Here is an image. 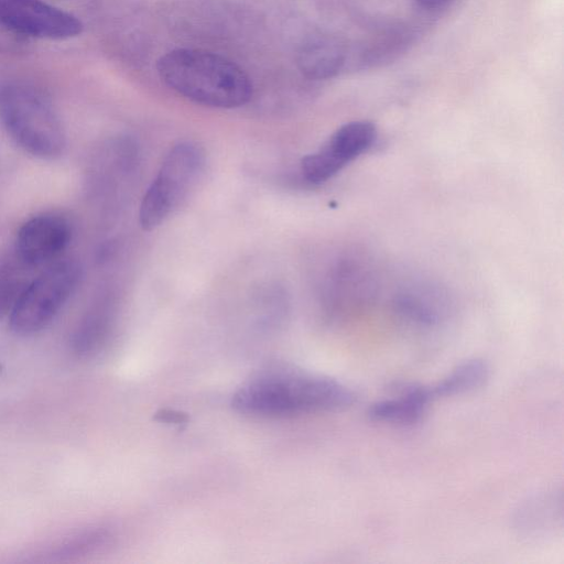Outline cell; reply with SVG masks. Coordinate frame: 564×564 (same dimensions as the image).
<instances>
[{
    "label": "cell",
    "mask_w": 564,
    "mask_h": 564,
    "mask_svg": "<svg viewBox=\"0 0 564 564\" xmlns=\"http://www.w3.org/2000/svg\"><path fill=\"white\" fill-rule=\"evenodd\" d=\"M421 6L425 7V8H438L443 4H445L446 2H448L449 0H416Z\"/></svg>",
    "instance_id": "cell-18"
},
{
    "label": "cell",
    "mask_w": 564,
    "mask_h": 564,
    "mask_svg": "<svg viewBox=\"0 0 564 564\" xmlns=\"http://www.w3.org/2000/svg\"><path fill=\"white\" fill-rule=\"evenodd\" d=\"M111 534L105 529H95L84 532L56 547L54 556L69 557L89 553L105 545Z\"/></svg>",
    "instance_id": "cell-16"
},
{
    "label": "cell",
    "mask_w": 564,
    "mask_h": 564,
    "mask_svg": "<svg viewBox=\"0 0 564 564\" xmlns=\"http://www.w3.org/2000/svg\"><path fill=\"white\" fill-rule=\"evenodd\" d=\"M0 121L10 138L33 156L53 160L66 148V134L51 99L39 88L14 83L0 89Z\"/></svg>",
    "instance_id": "cell-3"
},
{
    "label": "cell",
    "mask_w": 564,
    "mask_h": 564,
    "mask_svg": "<svg viewBox=\"0 0 564 564\" xmlns=\"http://www.w3.org/2000/svg\"><path fill=\"white\" fill-rule=\"evenodd\" d=\"M72 238L69 221L56 213H42L28 219L19 229L14 253L29 268L56 259Z\"/></svg>",
    "instance_id": "cell-8"
},
{
    "label": "cell",
    "mask_w": 564,
    "mask_h": 564,
    "mask_svg": "<svg viewBox=\"0 0 564 564\" xmlns=\"http://www.w3.org/2000/svg\"><path fill=\"white\" fill-rule=\"evenodd\" d=\"M489 376L488 364L482 359L474 358L458 365L430 388L434 399L459 395L479 389L488 381Z\"/></svg>",
    "instance_id": "cell-12"
},
{
    "label": "cell",
    "mask_w": 564,
    "mask_h": 564,
    "mask_svg": "<svg viewBox=\"0 0 564 564\" xmlns=\"http://www.w3.org/2000/svg\"><path fill=\"white\" fill-rule=\"evenodd\" d=\"M398 310L409 321L423 326H431L440 319L436 296L429 290L403 293L398 299Z\"/></svg>",
    "instance_id": "cell-14"
},
{
    "label": "cell",
    "mask_w": 564,
    "mask_h": 564,
    "mask_svg": "<svg viewBox=\"0 0 564 564\" xmlns=\"http://www.w3.org/2000/svg\"><path fill=\"white\" fill-rule=\"evenodd\" d=\"M376 137V127L369 121H351L341 126L318 150L302 159L303 177L312 184L330 180L350 161L366 152Z\"/></svg>",
    "instance_id": "cell-6"
},
{
    "label": "cell",
    "mask_w": 564,
    "mask_h": 564,
    "mask_svg": "<svg viewBox=\"0 0 564 564\" xmlns=\"http://www.w3.org/2000/svg\"><path fill=\"white\" fill-rule=\"evenodd\" d=\"M562 490L541 492L524 502L517 511V530L527 538L544 536L562 522Z\"/></svg>",
    "instance_id": "cell-11"
},
{
    "label": "cell",
    "mask_w": 564,
    "mask_h": 564,
    "mask_svg": "<svg viewBox=\"0 0 564 564\" xmlns=\"http://www.w3.org/2000/svg\"><path fill=\"white\" fill-rule=\"evenodd\" d=\"M158 415L160 416L161 421L169 422V423H183L186 421L185 414H182V413L175 412V411L164 410V411H161V413Z\"/></svg>",
    "instance_id": "cell-17"
},
{
    "label": "cell",
    "mask_w": 564,
    "mask_h": 564,
    "mask_svg": "<svg viewBox=\"0 0 564 564\" xmlns=\"http://www.w3.org/2000/svg\"><path fill=\"white\" fill-rule=\"evenodd\" d=\"M158 73L177 94L213 108H238L252 96L251 82L238 65L205 50L170 51L159 59Z\"/></svg>",
    "instance_id": "cell-2"
},
{
    "label": "cell",
    "mask_w": 564,
    "mask_h": 564,
    "mask_svg": "<svg viewBox=\"0 0 564 564\" xmlns=\"http://www.w3.org/2000/svg\"><path fill=\"white\" fill-rule=\"evenodd\" d=\"M398 398L377 401L368 409V416L378 422L412 425L424 416L434 400L427 386L409 383L401 387Z\"/></svg>",
    "instance_id": "cell-9"
},
{
    "label": "cell",
    "mask_w": 564,
    "mask_h": 564,
    "mask_svg": "<svg viewBox=\"0 0 564 564\" xmlns=\"http://www.w3.org/2000/svg\"><path fill=\"white\" fill-rule=\"evenodd\" d=\"M116 321V304L112 297L100 299L84 316L72 338L75 354L89 357L107 344Z\"/></svg>",
    "instance_id": "cell-10"
},
{
    "label": "cell",
    "mask_w": 564,
    "mask_h": 564,
    "mask_svg": "<svg viewBox=\"0 0 564 564\" xmlns=\"http://www.w3.org/2000/svg\"><path fill=\"white\" fill-rule=\"evenodd\" d=\"M355 392L346 384L308 372H270L243 383L232 395L238 412L261 416H289L336 411L352 405Z\"/></svg>",
    "instance_id": "cell-1"
},
{
    "label": "cell",
    "mask_w": 564,
    "mask_h": 564,
    "mask_svg": "<svg viewBox=\"0 0 564 564\" xmlns=\"http://www.w3.org/2000/svg\"><path fill=\"white\" fill-rule=\"evenodd\" d=\"M31 269L22 263L13 253L9 259L0 262V319L9 315L15 301L24 286L30 281L28 270Z\"/></svg>",
    "instance_id": "cell-13"
},
{
    "label": "cell",
    "mask_w": 564,
    "mask_h": 564,
    "mask_svg": "<svg viewBox=\"0 0 564 564\" xmlns=\"http://www.w3.org/2000/svg\"><path fill=\"white\" fill-rule=\"evenodd\" d=\"M204 165V153L195 143L183 141L169 150L140 205L139 223L143 230L158 228L182 205L196 186Z\"/></svg>",
    "instance_id": "cell-4"
},
{
    "label": "cell",
    "mask_w": 564,
    "mask_h": 564,
    "mask_svg": "<svg viewBox=\"0 0 564 564\" xmlns=\"http://www.w3.org/2000/svg\"><path fill=\"white\" fill-rule=\"evenodd\" d=\"M0 25L42 40H66L83 31L77 17L44 0H0Z\"/></svg>",
    "instance_id": "cell-7"
},
{
    "label": "cell",
    "mask_w": 564,
    "mask_h": 564,
    "mask_svg": "<svg viewBox=\"0 0 564 564\" xmlns=\"http://www.w3.org/2000/svg\"><path fill=\"white\" fill-rule=\"evenodd\" d=\"M80 278L78 263L63 260L30 280L9 314L11 332L31 336L46 328L69 300Z\"/></svg>",
    "instance_id": "cell-5"
},
{
    "label": "cell",
    "mask_w": 564,
    "mask_h": 564,
    "mask_svg": "<svg viewBox=\"0 0 564 564\" xmlns=\"http://www.w3.org/2000/svg\"><path fill=\"white\" fill-rule=\"evenodd\" d=\"M341 63V51L332 43L315 44L306 53V69L315 77L332 76L339 69Z\"/></svg>",
    "instance_id": "cell-15"
}]
</instances>
